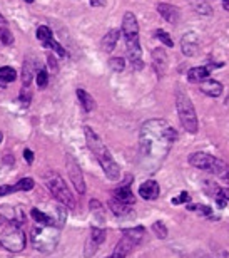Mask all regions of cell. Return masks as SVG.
Masks as SVG:
<instances>
[{
  "instance_id": "cell-1",
  "label": "cell",
  "mask_w": 229,
  "mask_h": 258,
  "mask_svg": "<svg viewBox=\"0 0 229 258\" xmlns=\"http://www.w3.org/2000/svg\"><path fill=\"white\" fill-rule=\"evenodd\" d=\"M176 139V129L166 119L146 121L139 132V156L142 166L147 171H156V168L169 154Z\"/></svg>"
},
{
  "instance_id": "cell-2",
  "label": "cell",
  "mask_w": 229,
  "mask_h": 258,
  "mask_svg": "<svg viewBox=\"0 0 229 258\" xmlns=\"http://www.w3.org/2000/svg\"><path fill=\"white\" fill-rule=\"evenodd\" d=\"M84 134H85V141H87L89 150L94 152V156L97 158L99 164H101L104 174L107 176L110 181H119L121 178V168L119 164L116 163V159L112 158L110 151L107 150L102 139L99 138V134L94 131L90 126H84Z\"/></svg>"
},
{
  "instance_id": "cell-3",
  "label": "cell",
  "mask_w": 229,
  "mask_h": 258,
  "mask_svg": "<svg viewBox=\"0 0 229 258\" xmlns=\"http://www.w3.org/2000/svg\"><path fill=\"white\" fill-rule=\"evenodd\" d=\"M121 34L124 35L125 50L134 69H142V50L139 44V23L132 12H125L122 19Z\"/></svg>"
},
{
  "instance_id": "cell-4",
  "label": "cell",
  "mask_w": 229,
  "mask_h": 258,
  "mask_svg": "<svg viewBox=\"0 0 229 258\" xmlns=\"http://www.w3.org/2000/svg\"><path fill=\"white\" fill-rule=\"evenodd\" d=\"M189 163L194 168H197V170L211 173L218 176L219 179H223V181L229 183V164L224 163L223 159L208 154V152H192L189 156Z\"/></svg>"
},
{
  "instance_id": "cell-5",
  "label": "cell",
  "mask_w": 229,
  "mask_h": 258,
  "mask_svg": "<svg viewBox=\"0 0 229 258\" xmlns=\"http://www.w3.org/2000/svg\"><path fill=\"white\" fill-rule=\"evenodd\" d=\"M59 238H61V233H59L57 226L39 225V223L32 228V235H30L32 246L41 253L54 252L59 245Z\"/></svg>"
},
{
  "instance_id": "cell-6",
  "label": "cell",
  "mask_w": 229,
  "mask_h": 258,
  "mask_svg": "<svg viewBox=\"0 0 229 258\" xmlns=\"http://www.w3.org/2000/svg\"><path fill=\"white\" fill-rule=\"evenodd\" d=\"M176 108H177V114H179L183 128L187 132H191V134H196L199 123H197L194 104H192L191 97L187 96V92H184L181 87L176 89Z\"/></svg>"
},
{
  "instance_id": "cell-7",
  "label": "cell",
  "mask_w": 229,
  "mask_h": 258,
  "mask_svg": "<svg viewBox=\"0 0 229 258\" xmlns=\"http://www.w3.org/2000/svg\"><path fill=\"white\" fill-rule=\"evenodd\" d=\"M44 179H45V186L49 188V191L52 193V196L61 203L62 206L69 210H74L76 208V196L72 194V191L69 190V186L65 185L64 178H62L59 173L55 171H49V173L44 174Z\"/></svg>"
},
{
  "instance_id": "cell-8",
  "label": "cell",
  "mask_w": 229,
  "mask_h": 258,
  "mask_svg": "<svg viewBox=\"0 0 229 258\" xmlns=\"http://www.w3.org/2000/svg\"><path fill=\"white\" fill-rule=\"evenodd\" d=\"M0 246L7 250V252L12 253H19L25 248V235L19 226L15 225H9L7 230L0 235Z\"/></svg>"
},
{
  "instance_id": "cell-9",
  "label": "cell",
  "mask_w": 229,
  "mask_h": 258,
  "mask_svg": "<svg viewBox=\"0 0 229 258\" xmlns=\"http://www.w3.org/2000/svg\"><path fill=\"white\" fill-rule=\"evenodd\" d=\"M65 166H67V173H69L70 181H72L74 188L77 190V193L84 194L85 193V179H84V174H82V170H81V166H79V163L70 154H67L65 156Z\"/></svg>"
},
{
  "instance_id": "cell-10",
  "label": "cell",
  "mask_w": 229,
  "mask_h": 258,
  "mask_svg": "<svg viewBox=\"0 0 229 258\" xmlns=\"http://www.w3.org/2000/svg\"><path fill=\"white\" fill-rule=\"evenodd\" d=\"M105 241V230L101 228V226H92L90 228V235L85 240V246H84V255L85 258H90L97 253L99 246Z\"/></svg>"
},
{
  "instance_id": "cell-11",
  "label": "cell",
  "mask_w": 229,
  "mask_h": 258,
  "mask_svg": "<svg viewBox=\"0 0 229 258\" xmlns=\"http://www.w3.org/2000/svg\"><path fill=\"white\" fill-rule=\"evenodd\" d=\"M221 65H223V62H218V64L199 65V67H192V69H189V72H187V79H189V82H194V84H201L203 81L209 79L212 67H221Z\"/></svg>"
},
{
  "instance_id": "cell-12",
  "label": "cell",
  "mask_w": 229,
  "mask_h": 258,
  "mask_svg": "<svg viewBox=\"0 0 229 258\" xmlns=\"http://www.w3.org/2000/svg\"><path fill=\"white\" fill-rule=\"evenodd\" d=\"M35 186L32 178H22L19 179L15 185H3L0 186V196H7L10 193H17V191H30Z\"/></svg>"
},
{
  "instance_id": "cell-13",
  "label": "cell",
  "mask_w": 229,
  "mask_h": 258,
  "mask_svg": "<svg viewBox=\"0 0 229 258\" xmlns=\"http://www.w3.org/2000/svg\"><path fill=\"white\" fill-rule=\"evenodd\" d=\"M181 49H183L184 56H196L199 52V42H197V35L194 32H187L181 39Z\"/></svg>"
},
{
  "instance_id": "cell-14",
  "label": "cell",
  "mask_w": 229,
  "mask_h": 258,
  "mask_svg": "<svg viewBox=\"0 0 229 258\" xmlns=\"http://www.w3.org/2000/svg\"><path fill=\"white\" fill-rule=\"evenodd\" d=\"M112 198H116L117 201H121V203H125V205H131V206L134 205L136 198H134V193L131 190V178H127V181H125L124 185L119 186L116 191H114Z\"/></svg>"
},
{
  "instance_id": "cell-15",
  "label": "cell",
  "mask_w": 229,
  "mask_h": 258,
  "mask_svg": "<svg viewBox=\"0 0 229 258\" xmlns=\"http://www.w3.org/2000/svg\"><path fill=\"white\" fill-rule=\"evenodd\" d=\"M161 193V188H159V183L154 181V179H149V181H144L142 185L139 186V196H142L144 199H156L159 196Z\"/></svg>"
},
{
  "instance_id": "cell-16",
  "label": "cell",
  "mask_w": 229,
  "mask_h": 258,
  "mask_svg": "<svg viewBox=\"0 0 229 258\" xmlns=\"http://www.w3.org/2000/svg\"><path fill=\"white\" fill-rule=\"evenodd\" d=\"M157 12H159L161 17H163L166 22H169V23L179 22V17H181L179 9L171 5V3H159V5H157Z\"/></svg>"
},
{
  "instance_id": "cell-17",
  "label": "cell",
  "mask_w": 229,
  "mask_h": 258,
  "mask_svg": "<svg viewBox=\"0 0 229 258\" xmlns=\"http://www.w3.org/2000/svg\"><path fill=\"white\" fill-rule=\"evenodd\" d=\"M199 89L209 97H219L223 94V84L216 79H206L199 84Z\"/></svg>"
},
{
  "instance_id": "cell-18",
  "label": "cell",
  "mask_w": 229,
  "mask_h": 258,
  "mask_svg": "<svg viewBox=\"0 0 229 258\" xmlns=\"http://www.w3.org/2000/svg\"><path fill=\"white\" fill-rule=\"evenodd\" d=\"M37 74V64L34 61H30V57L25 59L22 67V84L23 87H29L30 82H32V77Z\"/></svg>"
},
{
  "instance_id": "cell-19",
  "label": "cell",
  "mask_w": 229,
  "mask_h": 258,
  "mask_svg": "<svg viewBox=\"0 0 229 258\" xmlns=\"http://www.w3.org/2000/svg\"><path fill=\"white\" fill-rule=\"evenodd\" d=\"M152 62H154V67H156V72L159 76H164L166 67H167V56H166L163 49L152 50Z\"/></svg>"
},
{
  "instance_id": "cell-20",
  "label": "cell",
  "mask_w": 229,
  "mask_h": 258,
  "mask_svg": "<svg viewBox=\"0 0 229 258\" xmlns=\"http://www.w3.org/2000/svg\"><path fill=\"white\" fill-rule=\"evenodd\" d=\"M119 35H121V30H119V29H112V30H109L107 35H105V37L102 39V42H101L102 50H104V52H112V50L116 49V45H117V41H119Z\"/></svg>"
},
{
  "instance_id": "cell-21",
  "label": "cell",
  "mask_w": 229,
  "mask_h": 258,
  "mask_svg": "<svg viewBox=\"0 0 229 258\" xmlns=\"http://www.w3.org/2000/svg\"><path fill=\"white\" fill-rule=\"evenodd\" d=\"M77 97H79V103H81V106L84 108L85 112H90V111L96 109V101H94V97L90 96L87 91H84V89L79 87L77 89Z\"/></svg>"
},
{
  "instance_id": "cell-22",
  "label": "cell",
  "mask_w": 229,
  "mask_h": 258,
  "mask_svg": "<svg viewBox=\"0 0 229 258\" xmlns=\"http://www.w3.org/2000/svg\"><path fill=\"white\" fill-rule=\"evenodd\" d=\"M109 208L112 210V213L116 215V216H125V215H129L132 211L131 205H125V203L117 201L116 198L109 199Z\"/></svg>"
},
{
  "instance_id": "cell-23",
  "label": "cell",
  "mask_w": 229,
  "mask_h": 258,
  "mask_svg": "<svg viewBox=\"0 0 229 258\" xmlns=\"http://www.w3.org/2000/svg\"><path fill=\"white\" fill-rule=\"evenodd\" d=\"M15 79H17V70L14 67H9V65L0 67V87H5L7 84L14 82Z\"/></svg>"
},
{
  "instance_id": "cell-24",
  "label": "cell",
  "mask_w": 229,
  "mask_h": 258,
  "mask_svg": "<svg viewBox=\"0 0 229 258\" xmlns=\"http://www.w3.org/2000/svg\"><path fill=\"white\" fill-rule=\"evenodd\" d=\"M189 5H191V9H194V12H197L199 15H211L212 14L211 5H209L206 0H189Z\"/></svg>"
},
{
  "instance_id": "cell-25",
  "label": "cell",
  "mask_w": 229,
  "mask_h": 258,
  "mask_svg": "<svg viewBox=\"0 0 229 258\" xmlns=\"http://www.w3.org/2000/svg\"><path fill=\"white\" fill-rule=\"evenodd\" d=\"M30 215H32V218L35 220V223H39V225H50V226H55L52 216H50V215H47V213H44V211H41V210H37V208H32Z\"/></svg>"
},
{
  "instance_id": "cell-26",
  "label": "cell",
  "mask_w": 229,
  "mask_h": 258,
  "mask_svg": "<svg viewBox=\"0 0 229 258\" xmlns=\"http://www.w3.org/2000/svg\"><path fill=\"white\" fill-rule=\"evenodd\" d=\"M122 235H127L129 238H132V240L139 245L142 241V238H144V235H146V230L142 228V226H136V228L122 230Z\"/></svg>"
},
{
  "instance_id": "cell-27",
  "label": "cell",
  "mask_w": 229,
  "mask_h": 258,
  "mask_svg": "<svg viewBox=\"0 0 229 258\" xmlns=\"http://www.w3.org/2000/svg\"><path fill=\"white\" fill-rule=\"evenodd\" d=\"M37 39L42 42V44L45 45L49 41H52V39H54V35H52V32H50V29H49V27L41 25V27H39V29H37Z\"/></svg>"
},
{
  "instance_id": "cell-28",
  "label": "cell",
  "mask_w": 229,
  "mask_h": 258,
  "mask_svg": "<svg viewBox=\"0 0 229 258\" xmlns=\"http://www.w3.org/2000/svg\"><path fill=\"white\" fill-rule=\"evenodd\" d=\"M35 79H37V86L41 89H45L47 84H49V74H47L45 69H39L37 74H35Z\"/></svg>"
},
{
  "instance_id": "cell-29",
  "label": "cell",
  "mask_w": 229,
  "mask_h": 258,
  "mask_svg": "<svg viewBox=\"0 0 229 258\" xmlns=\"http://www.w3.org/2000/svg\"><path fill=\"white\" fill-rule=\"evenodd\" d=\"M214 198H216V201H218V205L223 208V206L229 201V188H219L218 194H216Z\"/></svg>"
},
{
  "instance_id": "cell-30",
  "label": "cell",
  "mask_w": 229,
  "mask_h": 258,
  "mask_svg": "<svg viewBox=\"0 0 229 258\" xmlns=\"http://www.w3.org/2000/svg\"><path fill=\"white\" fill-rule=\"evenodd\" d=\"M109 67L114 70V72H121V70H124L125 67V62L122 57H112L109 61Z\"/></svg>"
},
{
  "instance_id": "cell-31",
  "label": "cell",
  "mask_w": 229,
  "mask_h": 258,
  "mask_svg": "<svg viewBox=\"0 0 229 258\" xmlns=\"http://www.w3.org/2000/svg\"><path fill=\"white\" fill-rule=\"evenodd\" d=\"M152 230H154V233L157 235V238H167V228H166V225L163 221H156L152 225Z\"/></svg>"
},
{
  "instance_id": "cell-32",
  "label": "cell",
  "mask_w": 229,
  "mask_h": 258,
  "mask_svg": "<svg viewBox=\"0 0 229 258\" xmlns=\"http://www.w3.org/2000/svg\"><path fill=\"white\" fill-rule=\"evenodd\" d=\"M189 210L197 211V213L204 215V216H208V218L214 216V215H212V208H209V206H206V205H192V206H189Z\"/></svg>"
},
{
  "instance_id": "cell-33",
  "label": "cell",
  "mask_w": 229,
  "mask_h": 258,
  "mask_svg": "<svg viewBox=\"0 0 229 258\" xmlns=\"http://www.w3.org/2000/svg\"><path fill=\"white\" fill-rule=\"evenodd\" d=\"M156 37L159 39V41L163 42L164 45H167V47H172V45H174V42H172V39L169 37V34L166 32V30H163V29L156 30Z\"/></svg>"
},
{
  "instance_id": "cell-34",
  "label": "cell",
  "mask_w": 229,
  "mask_h": 258,
  "mask_svg": "<svg viewBox=\"0 0 229 258\" xmlns=\"http://www.w3.org/2000/svg\"><path fill=\"white\" fill-rule=\"evenodd\" d=\"M0 41L5 45H10V44H14V35H12L10 30L3 29V30H0Z\"/></svg>"
},
{
  "instance_id": "cell-35",
  "label": "cell",
  "mask_w": 229,
  "mask_h": 258,
  "mask_svg": "<svg viewBox=\"0 0 229 258\" xmlns=\"http://www.w3.org/2000/svg\"><path fill=\"white\" fill-rule=\"evenodd\" d=\"M189 201H191V196H189V193H186V191H183L179 196L172 198V205H186V203H189Z\"/></svg>"
},
{
  "instance_id": "cell-36",
  "label": "cell",
  "mask_w": 229,
  "mask_h": 258,
  "mask_svg": "<svg viewBox=\"0 0 229 258\" xmlns=\"http://www.w3.org/2000/svg\"><path fill=\"white\" fill-rule=\"evenodd\" d=\"M30 99H32V94H30L29 87H23V89H22V92H21V101L27 106V104L30 103Z\"/></svg>"
},
{
  "instance_id": "cell-37",
  "label": "cell",
  "mask_w": 229,
  "mask_h": 258,
  "mask_svg": "<svg viewBox=\"0 0 229 258\" xmlns=\"http://www.w3.org/2000/svg\"><path fill=\"white\" fill-rule=\"evenodd\" d=\"M23 158H25V161L29 164H32L34 163V152L30 150H25V151H23Z\"/></svg>"
},
{
  "instance_id": "cell-38",
  "label": "cell",
  "mask_w": 229,
  "mask_h": 258,
  "mask_svg": "<svg viewBox=\"0 0 229 258\" xmlns=\"http://www.w3.org/2000/svg\"><path fill=\"white\" fill-rule=\"evenodd\" d=\"M105 0H90V5L96 7V9H99V7H105Z\"/></svg>"
},
{
  "instance_id": "cell-39",
  "label": "cell",
  "mask_w": 229,
  "mask_h": 258,
  "mask_svg": "<svg viewBox=\"0 0 229 258\" xmlns=\"http://www.w3.org/2000/svg\"><path fill=\"white\" fill-rule=\"evenodd\" d=\"M49 65H50V67H52L54 70H57V64H55V59H54L52 56L49 57Z\"/></svg>"
},
{
  "instance_id": "cell-40",
  "label": "cell",
  "mask_w": 229,
  "mask_h": 258,
  "mask_svg": "<svg viewBox=\"0 0 229 258\" xmlns=\"http://www.w3.org/2000/svg\"><path fill=\"white\" fill-rule=\"evenodd\" d=\"M221 2H223V7L226 10H229V0H221Z\"/></svg>"
},
{
  "instance_id": "cell-41",
  "label": "cell",
  "mask_w": 229,
  "mask_h": 258,
  "mask_svg": "<svg viewBox=\"0 0 229 258\" xmlns=\"http://www.w3.org/2000/svg\"><path fill=\"white\" fill-rule=\"evenodd\" d=\"M0 23H5V17L2 14H0Z\"/></svg>"
},
{
  "instance_id": "cell-42",
  "label": "cell",
  "mask_w": 229,
  "mask_h": 258,
  "mask_svg": "<svg viewBox=\"0 0 229 258\" xmlns=\"http://www.w3.org/2000/svg\"><path fill=\"white\" fill-rule=\"evenodd\" d=\"M221 258H229V253H223V255H221Z\"/></svg>"
},
{
  "instance_id": "cell-43",
  "label": "cell",
  "mask_w": 229,
  "mask_h": 258,
  "mask_svg": "<svg viewBox=\"0 0 229 258\" xmlns=\"http://www.w3.org/2000/svg\"><path fill=\"white\" fill-rule=\"evenodd\" d=\"M2 139H3V132L0 131V143H2Z\"/></svg>"
},
{
  "instance_id": "cell-44",
  "label": "cell",
  "mask_w": 229,
  "mask_h": 258,
  "mask_svg": "<svg viewBox=\"0 0 229 258\" xmlns=\"http://www.w3.org/2000/svg\"><path fill=\"white\" fill-rule=\"evenodd\" d=\"M25 2H29V3H32V2H34V0H25Z\"/></svg>"
}]
</instances>
